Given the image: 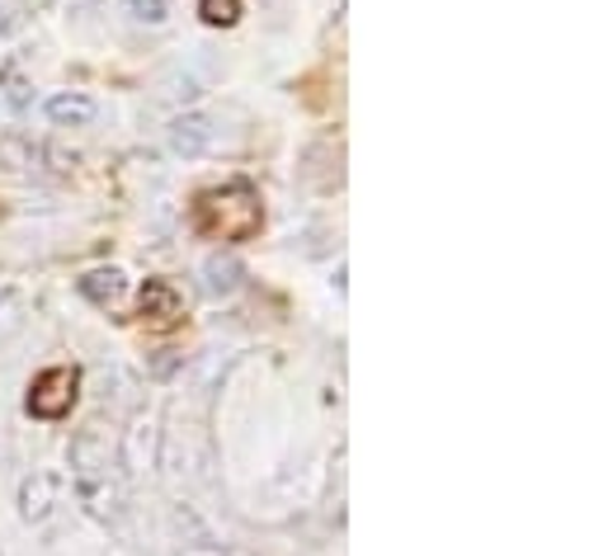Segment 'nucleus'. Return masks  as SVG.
I'll return each mask as SVG.
<instances>
[{"instance_id": "obj_6", "label": "nucleus", "mask_w": 608, "mask_h": 556, "mask_svg": "<svg viewBox=\"0 0 608 556\" xmlns=\"http://www.w3.org/2000/svg\"><path fill=\"white\" fill-rule=\"evenodd\" d=\"M156 90H161L166 105H193L208 90V71H199L193 62H170L161 71V81H156Z\"/></svg>"}, {"instance_id": "obj_17", "label": "nucleus", "mask_w": 608, "mask_h": 556, "mask_svg": "<svg viewBox=\"0 0 608 556\" xmlns=\"http://www.w3.org/2000/svg\"><path fill=\"white\" fill-rule=\"evenodd\" d=\"M14 29H19V10L10 6V0H0V38L14 33Z\"/></svg>"}, {"instance_id": "obj_11", "label": "nucleus", "mask_w": 608, "mask_h": 556, "mask_svg": "<svg viewBox=\"0 0 608 556\" xmlns=\"http://www.w3.org/2000/svg\"><path fill=\"white\" fill-rule=\"evenodd\" d=\"M142 316L151 326H175L180 321V297H175L166 284H147L142 292Z\"/></svg>"}, {"instance_id": "obj_16", "label": "nucleus", "mask_w": 608, "mask_h": 556, "mask_svg": "<svg viewBox=\"0 0 608 556\" xmlns=\"http://www.w3.org/2000/svg\"><path fill=\"white\" fill-rule=\"evenodd\" d=\"M6 99H10L14 109H24V105H29V86H24V76H14V71L6 76Z\"/></svg>"}, {"instance_id": "obj_7", "label": "nucleus", "mask_w": 608, "mask_h": 556, "mask_svg": "<svg viewBox=\"0 0 608 556\" xmlns=\"http://www.w3.org/2000/svg\"><path fill=\"white\" fill-rule=\"evenodd\" d=\"M57 505V476L52 471H33L24 476V486H19V514H24L29 524H43Z\"/></svg>"}, {"instance_id": "obj_3", "label": "nucleus", "mask_w": 608, "mask_h": 556, "mask_svg": "<svg viewBox=\"0 0 608 556\" xmlns=\"http://www.w3.org/2000/svg\"><path fill=\"white\" fill-rule=\"evenodd\" d=\"M119 463L132 481H147V476L161 467V410H137L128 429H123V444H119Z\"/></svg>"}, {"instance_id": "obj_9", "label": "nucleus", "mask_w": 608, "mask_h": 556, "mask_svg": "<svg viewBox=\"0 0 608 556\" xmlns=\"http://www.w3.org/2000/svg\"><path fill=\"white\" fill-rule=\"evenodd\" d=\"M81 292L94 307H119L128 297V274L123 269H94V274L81 278Z\"/></svg>"}, {"instance_id": "obj_4", "label": "nucleus", "mask_w": 608, "mask_h": 556, "mask_svg": "<svg viewBox=\"0 0 608 556\" xmlns=\"http://www.w3.org/2000/svg\"><path fill=\"white\" fill-rule=\"evenodd\" d=\"M76 391H81V373L76 368H48L33 377L29 387V410L38 420H62V415L76 406Z\"/></svg>"}, {"instance_id": "obj_15", "label": "nucleus", "mask_w": 608, "mask_h": 556, "mask_svg": "<svg viewBox=\"0 0 608 556\" xmlns=\"http://www.w3.org/2000/svg\"><path fill=\"white\" fill-rule=\"evenodd\" d=\"M137 24H166L170 19V0H128Z\"/></svg>"}, {"instance_id": "obj_8", "label": "nucleus", "mask_w": 608, "mask_h": 556, "mask_svg": "<svg viewBox=\"0 0 608 556\" xmlns=\"http://www.w3.org/2000/svg\"><path fill=\"white\" fill-rule=\"evenodd\" d=\"M241 284H246V269H241L237 255L218 250L203 260V292L208 297H231V292H241Z\"/></svg>"}, {"instance_id": "obj_14", "label": "nucleus", "mask_w": 608, "mask_h": 556, "mask_svg": "<svg viewBox=\"0 0 608 556\" xmlns=\"http://www.w3.org/2000/svg\"><path fill=\"white\" fill-rule=\"evenodd\" d=\"M199 14H203V24L227 29V24H237V19H241V0H203Z\"/></svg>"}, {"instance_id": "obj_12", "label": "nucleus", "mask_w": 608, "mask_h": 556, "mask_svg": "<svg viewBox=\"0 0 608 556\" xmlns=\"http://www.w3.org/2000/svg\"><path fill=\"white\" fill-rule=\"evenodd\" d=\"M38 161H43V147L24 142V137H0V166H10V170H33Z\"/></svg>"}, {"instance_id": "obj_10", "label": "nucleus", "mask_w": 608, "mask_h": 556, "mask_svg": "<svg viewBox=\"0 0 608 556\" xmlns=\"http://www.w3.org/2000/svg\"><path fill=\"white\" fill-rule=\"evenodd\" d=\"M48 118L52 123H62V128H81V123H90L94 118V99L90 95H52L48 99Z\"/></svg>"}, {"instance_id": "obj_2", "label": "nucleus", "mask_w": 608, "mask_h": 556, "mask_svg": "<svg viewBox=\"0 0 608 556\" xmlns=\"http://www.w3.org/2000/svg\"><path fill=\"white\" fill-rule=\"evenodd\" d=\"M265 222V208H260V193L250 185H222V189H208L199 203H193V227L212 241H250Z\"/></svg>"}, {"instance_id": "obj_1", "label": "nucleus", "mask_w": 608, "mask_h": 556, "mask_svg": "<svg viewBox=\"0 0 608 556\" xmlns=\"http://www.w3.org/2000/svg\"><path fill=\"white\" fill-rule=\"evenodd\" d=\"M71 471H76V490H81V500L94 519H104V524L119 519L123 481H119V467H113V453H109V439L100 434V425H90L71 439Z\"/></svg>"}, {"instance_id": "obj_5", "label": "nucleus", "mask_w": 608, "mask_h": 556, "mask_svg": "<svg viewBox=\"0 0 608 556\" xmlns=\"http://www.w3.org/2000/svg\"><path fill=\"white\" fill-rule=\"evenodd\" d=\"M212 142H218V123H212L208 113H185L170 123V147L185 156V161H193V156H208Z\"/></svg>"}, {"instance_id": "obj_13", "label": "nucleus", "mask_w": 608, "mask_h": 556, "mask_svg": "<svg viewBox=\"0 0 608 556\" xmlns=\"http://www.w3.org/2000/svg\"><path fill=\"white\" fill-rule=\"evenodd\" d=\"M24 330V297L19 292H0V345L14 340Z\"/></svg>"}]
</instances>
